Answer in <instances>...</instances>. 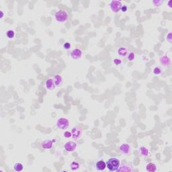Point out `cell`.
<instances>
[{"mask_svg": "<svg viewBox=\"0 0 172 172\" xmlns=\"http://www.w3.org/2000/svg\"><path fill=\"white\" fill-rule=\"evenodd\" d=\"M120 166V161L119 159L114 157L109 159L106 163V167L110 172H116Z\"/></svg>", "mask_w": 172, "mask_h": 172, "instance_id": "obj_1", "label": "cell"}, {"mask_svg": "<svg viewBox=\"0 0 172 172\" xmlns=\"http://www.w3.org/2000/svg\"><path fill=\"white\" fill-rule=\"evenodd\" d=\"M55 18L57 21L59 22H64L68 18V14L65 11L63 10H59L58 12H56L55 14Z\"/></svg>", "mask_w": 172, "mask_h": 172, "instance_id": "obj_2", "label": "cell"}, {"mask_svg": "<svg viewBox=\"0 0 172 172\" xmlns=\"http://www.w3.org/2000/svg\"><path fill=\"white\" fill-rule=\"evenodd\" d=\"M57 125L60 129L65 130V129H67L69 127V121L67 118H60L57 122Z\"/></svg>", "mask_w": 172, "mask_h": 172, "instance_id": "obj_3", "label": "cell"}, {"mask_svg": "<svg viewBox=\"0 0 172 172\" xmlns=\"http://www.w3.org/2000/svg\"><path fill=\"white\" fill-rule=\"evenodd\" d=\"M110 8L112 9V11L114 13H117L121 9L122 7V3L120 1H117V0H114L112 1L110 3Z\"/></svg>", "mask_w": 172, "mask_h": 172, "instance_id": "obj_4", "label": "cell"}, {"mask_svg": "<svg viewBox=\"0 0 172 172\" xmlns=\"http://www.w3.org/2000/svg\"><path fill=\"white\" fill-rule=\"evenodd\" d=\"M77 148V144L73 141H68L65 144V149L68 152H73Z\"/></svg>", "mask_w": 172, "mask_h": 172, "instance_id": "obj_5", "label": "cell"}, {"mask_svg": "<svg viewBox=\"0 0 172 172\" xmlns=\"http://www.w3.org/2000/svg\"><path fill=\"white\" fill-rule=\"evenodd\" d=\"M134 170H133V167L130 163H125V164H123L122 166H120V168L118 170V172H133Z\"/></svg>", "mask_w": 172, "mask_h": 172, "instance_id": "obj_6", "label": "cell"}, {"mask_svg": "<svg viewBox=\"0 0 172 172\" xmlns=\"http://www.w3.org/2000/svg\"><path fill=\"white\" fill-rule=\"evenodd\" d=\"M72 137L74 139H79L82 136V130L77 127H74L71 130Z\"/></svg>", "mask_w": 172, "mask_h": 172, "instance_id": "obj_7", "label": "cell"}, {"mask_svg": "<svg viewBox=\"0 0 172 172\" xmlns=\"http://www.w3.org/2000/svg\"><path fill=\"white\" fill-rule=\"evenodd\" d=\"M71 56L74 59H78V58H81L82 57V51L78 49H74L71 53Z\"/></svg>", "mask_w": 172, "mask_h": 172, "instance_id": "obj_8", "label": "cell"}, {"mask_svg": "<svg viewBox=\"0 0 172 172\" xmlns=\"http://www.w3.org/2000/svg\"><path fill=\"white\" fill-rule=\"evenodd\" d=\"M120 151H121V153L125 155L130 153V146H129V144H121L120 146Z\"/></svg>", "mask_w": 172, "mask_h": 172, "instance_id": "obj_9", "label": "cell"}, {"mask_svg": "<svg viewBox=\"0 0 172 172\" xmlns=\"http://www.w3.org/2000/svg\"><path fill=\"white\" fill-rule=\"evenodd\" d=\"M106 168V163H105L103 160L98 161L95 164V168L98 171H103Z\"/></svg>", "mask_w": 172, "mask_h": 172, "instance_id": "obj_10", "label": "cell"}, {"mask_svg": "<svg viewBox=\"0 0 172 172\" xmlns=\"http://www.w3.org/2000/svg\"><path fill=\"white\" fill-rule=\"evenodd\" d=\"M160 63L163 66L168 67L171 64V60L168 57L163 56L160 58Z\"/></svg>", "mask_w": 172, "mask_h": 172, "instance_id": "obj_11", "label": "cell"}, {"mask_svg": "<svg viewBox=\"0 0 172 172\" xmlns=\"http://www.w3.org/2000/svg\"><path fill=\"white\" fill-rule=\"evenodd\" d=\"M55 84L54 82V80L52 79H49L46 82V87L49 90H53L55 88Z\"/></svg>", "mask_w": 172, "mask_h": 172, "instance_id": "obj_12", "label": "cell"}, {"mask_svg": "<svg viewBox=\"0 0 172 172\" xmlns=\"http://www.w3.org/2000/svg\"><path fill=\"white\" fill-rule=\"evenodd\" d=\"M53 142L52 141H45L44 142H42L41 143V146H42L43 149H51L52 146H53Z\"/></svg>", "mask_w": 172, "mask_h": 172, "instance_id": "obj_13", "label": "cell"}, {"mask_svg": "<svg viewBox=\"0 0 172 172\" xmlns=\"http://www.w3.org/2000/svg\"><path fill=\"white\" fill-rule=\"evenodd\" d=\"M118 53L119 55H120V56L125 57L126 55H127V53H128V49H126V47H122L118 49Z\"/></svg>", "mask_w": 172, "mask_h": 172, "instance_id": "obj_14", "label": "cell"}, {"mask_svg": "<svg viewBox=\"0 0 172 172\" xmlns=\"http://www.w3.org/2000/svg\"><path fill=\"white\" fill-rule=\"evenodd\" d=\"M54 82L55 84V86H60L61 84H62V82H63V79H62V77H60V75H55L54 77Z\"/></svg>", "mask_w": 172, "mask_h": 172, "instance_id": "obj_15", "label": "cell"}, {"mask_svg": "<svg viewBox=\"0 0 172 172\" xmlns=\"http://www.w3.org/2000/svg\"><path fill=\"white\" fill-rule=\"evenodd\" d=\"M146 169L148 172H156V170H157V167H156V165H155L154 163H150L146 165Z\"/></svg>", "mask_w": 172, "mask_h": 172, "instance_id": "obj_16", "label": "cell"}, {"mask_svg": "<svg viewBox=\"0 0 172 172\" xmlns=\"http://www.w3.org/2000/svg\"><path fill=\"white\" fill-rule=\"evenodd\" d=\"M24 169V165L20 163H16L14 165V170L16 172H21Z\"/></svg>", "mask_w": 172, "mask_h": 172, "instance_id": "obj_17", "label": "cell"}, {"mask_svg": "<svg viewBox=\"0 0 172 172\" xmlns=\"http://www.w3.org/2000/svg\"><path fill=\"white\" fill-rule=\"evenodd\" d=\"M140 151H141V154L144 157H147L149 155V150L145 147H144V146H142V147L140 148Z\"/></svg>", "mask_w": 172, "mask_h": 172, "instance_id": "obj_18", "label": "cell"}, {"mask_svg": "<svg viewBox=\"0 0 172 172\" xmlns=\"http://www.w3.org/2000/svg\"><path fill=\"white\" fill-rule=\"evenodd\" d=\"M79 168V164L77 162H72L71 164V168L72 170H77Z\"/></svg>", "mask_w": 172, "mask_h": 172, "instance_id": "obj_19", "label": "cell"}, {"mask_svg": "<svg viewBox=\"0 0 172 172\" xmlns=\"http://www.w3.org/2000/svg\"><path fill=\"white\" fill-rule=\"evenodd\" d=\"M6 34H7V36L9 38H13L14 37L15 33H14V32L13 31V30H9L7 31V33H6Z\"/></svg>", "mask_w": 172, "mask_h": 172, "instance_id": "obj_20", "label": "cell"}, {"mask_svg": "<svg viewBox=\"0 0 172 172\" xmlns=\"http://www.w3.org/2000/svg\"><path fill=\"white\" fill-rule=\"evenodd\" d=\"M135 59V53L133 52H130L128 55V60L129 61H133Z\"/></svg>", "mask_w": 172, "mask_h": 172, "instance_id": "obj_21", "label": "cell"}, {"mask_svg": "<svg viewBox=\"0 0 172 172\" xmlns=\"http://www.w3.org/2000/svg\"><path fill=\"white\" fill-rule=\"evenodd\" d=\"M153 73H154V74L159 75L161 73V69L159 67H155L153 69Z\"/></svg>", "mask_w": 172, "mask_h": 172, "instance_id": "obj_22", "label": "cell"}, {"mask_svg": "<svg viewBox=\"0 0 172 172\" xmlns=\"http://www.w3.org/2000/svg\"><path fill=\"white\" fill-rule=\"evenodd\" d=\"M64 137L65 138H70L71 137H72V134L71 132H69V131H66L64 133Z\"/></svg>", "mask_w": 172, "mask_h": 172, "instance_id": "obj_23", "label": "cell"}, {"mask_svg": "<svg viewBox=\"0 0 172 172\" xmlns=\"http://www.w3.org/2000/svg\"><path fill=\"white\" fill-rule=\"evenodd\" d=\"M153 3L155 5V6H159L163 3V1H153Z\"/></svg>", "mask_w": 172, "mask_h": 172, "instance_id": "obj_24", "label": "cell"}, {"mask_svg": "<svg viewBox=\"0 0 172 172\" xmlns=\"http://www.w3.org/2000/svg\"><path fill=\"white\" fill-rule=\"evenodd\" d=\"M167 40H168V42H170V43H171L172 41V33L170 32L169 34H168V36H167Z\"/></svg>", "mask_w": 172, "mask_h": 172, "instance_id": "obj_25", "label": "cell"}, {"mask_svg": "<svg viewBox=\"0 0 172 172\" xmlns=\"http://www.w3.org/2000/svg\"><path fill=\"white\" fill-rule=\"evenodd\" d=\"M114 63L116 65H120L121 63H122V60H120V59H118V58H116V59L114 60Z\"/></svg>", "mask_w": 172, "mask_h": 172, "instance_id": "obj_26", "label": "cell"}, {"mask_svg": "<svg viewBox=\"0 0 172 172\" xmlns=\"http://www.w3.org/2000/svg\"><path fill=\"white\" fill-rule=\"evenodd\" d=\"M64 48H65V49H69L71 48V44L69 43V42H66V43H65V44H64Z\"/></svg>", "mask_w": 172, "mask_h": 172, "instance_id": "obj_27", "label": "cell"}, {"mask_svg": "<svg viewBox=\"0 0 172 172\" xmlns=\"http://www.w3.org/2000/svg\"><path fill=\"white\" fill-rule=\"evenodd\" d=\"M121 10L122 11V12H126L127 11V7L126 5H122L121 7Z\"/></svg>", "mask_w": 172, "mask_h": 172, "instance_id": "obj_28", "label": "cell"}, {"mask_svg": "<svg viewBox=\"0 0 172 172\" xmlns=\"http://www.w3.org/2000/svg\"><path fill=\"white\" fill-rule=\"evenodd\" d=\"M172 0H170V1H169V2H168V5H169V7H172Z\"/></svg>", "mask_w": 172, "mask_h": 172, "instance_id": "obj_29", "label": "cell"}]
</instances>
